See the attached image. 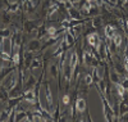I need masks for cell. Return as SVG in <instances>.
Instances as JSON below:
<instances>
[{
  "mask_svg": "<svg viewBox=\"0 0 128 122\" xmlns=\"http://www.w3.org/2000/svg\"><path fill=\"white\" fill-rule=\"evenodd\" d=\"M115 86H116V90H118L119 97H120V98H124V97H126V89H124L120 84H116Z\"/></svg>",
  "mask_w": 128,
  "mask_h": 122,
  "instance_id": "obj_5",
  "label": "cell"
},
{
  "mask_svg": "<svg viewBox=\"0 0 128 122\" xmlns=\"http://www.w3.org/2000/svg\"><path fill=\"white\" fill-rule=\"evenodd\" d=\"M76 108L78 112H83V110L86 109V102H85V99H77V103H76Z\"/></svg>",
  "mask_w": 128,
  "mask_h": 122,
  "instance_id": "obj_1",
  "label": "cell"
},
{
  "mask_svg": "<svg viewBox=\"0 0 128 122\" xmlns=\"http://www.w3.org/2000/svg\"><path fill=\"white\" fill-rule=\"evenodd\" d=\"M24 99L26 100H28V102H33L35 100V94H33V91H27V93L24 94Z\"/></svg>",
  "mask_w": 128,
  "mask_h": 122,
  "instance_id": "obj_6",
  "label": "cell"
},
{
  "mask_svg": "<svg viewBox=\"0 0 128 122\" xmlns=\"http://www.w3.org/2000/svg\"><path fill=\"white\" fill-rule=\"evenodd\" d=\"M63 103H64V104H68V103H69V97H68V95H64V97H63Z\"/></svg>",
  "mask_w": 128,
  "mask_h": 122,
  "instance_id": "obj_12",
  "label": "cell"
},
{
  "mask_svg": "<svg viewBox=\"0 0 128 122\" xmlns=\"http://www.w3.org/2000/svg\"><path fill=\"white\" fill-rule=\"evenodd\" d=\"M47 34L49 35H55L56 34V28L55 27H49L47 28Z\"/></svg>",
  "mask_w": 128,
  "mask_h": 122,
  "instance_id": "obj_9",
  "label": "cell"
},
{
  "mask_svg": "<svg viewBox=\"0 0 128 122\" xmlns=\"http://www.w3.org/2000/svg\"><path fill=\"white\" fill-rule=\"evenodd\" d=\"M124 53H126V54H124V55H126V59H128V48L126 49V51H124Z\"/></svg>",
  "mask_w": 128,
  "mask_h": 122,
  "instance_id": "obj_15",
  "label": "cell"
},
{
  "mask_svg": "<svg viewBox=\"0 0 128 122\" xmlns=\"http://www.w3.org/2000/svg\"><path fill=\"white\" fill-rule=\"evenodd\" d=\"M0 55H1V58H4V59H9V57H8L6 54H4V53H1Z\"/></svg>",
  "mask_w": 128,
  "mask_h": 122,
  "instance_id": "obj_13",
  "label": "cell"
},
{
  "mask_svg": "<svg viewBox=\"0 0 128 122\" xmlns=\"http://www.w3.org/2000/svg\"><path fill=\"white\" fill-rule=\"evenodd\" d=\"M105 35H106V37L108 39H113V36L115 35V30H114V27L113 26H106L105 27Z\"/></svg>",
  "mask_w": 128,
  "mask_h": 122,
  "instance_id": "obj_2",
  "label": "cell"
},
{
  "mask_svg": "<svg viewBox=\"0 0 128 122\" xmlns=\"http://www.w3.org/2000/svg\"><path fill=\"white\" fill-rule=\"evenodd\" d=\"M46 99H47L49 107H51L52 105V100H51V91H50V89H49V86L46 87Z\"/></svg>",
  "mask_w": 128,
  "mask_h": 122,
  "instance_id": "obj_8",
  "label": "cell"
},
{
  "mask_svg": "<svg viewBox=\"0 0 128 122\" xmlns=\"http://www.w3.org/2000/svg\"><path fill=\"white\" fill-rule=\"evenodd\" d=\"M13 62H14L16 64L18 63V62H19V54H18V53H17V54H14V57H13Z\"/></svg>",
  "mask_w": 128,
  "mask_h": 122,
  "instance_id": "obj_11",
  "label": "cell"
},
{
  "mask_svg": "<svg viewBox=\"0 0 128 122\" xmlns=\"http://www.w3.org/2000/svg\"><path fill=\"white\" fill-rule=\"evenodd\" d=\"M85 81H86V84L87 85H90V84H92V76H86V79H85Z\"/></svg>",
  "mask_w": 128,
  "mask_h": 122,
  "instance_id": "obj_10",
  "label": "cell"
},
{
  "mask_svg": "<svg viewBox=\"0 0 128 122\" xmlns=\"http://www.w3.org/2000/svg\"><path fill=\"white\" fill-rule=\"evenodd\" d=\"M124 67H126V71L128 72V59H126V63H124Z\"/></svg>",
  "mask_w": 128,
  "mask_h": 122,
  "instance_id": "obj_14",
  "label": "cell"
},
{
  "mask_svg": "<svg viewBox=\"0 0 128 122\" xmlns=\"http://www.w3.org/2000/svg\"><path fill=\"white\" fill-rule=\"evenodd\" d=\"M113 41H114V44L116 46H120V44H122V37H120V35L115 34L114 36H113Z\"/></svg>",
  "mask_w": 128,
  "mask_h": 122,
  "instance_id": "obj_7",
  "label": "cell"
},
{
  "mask_svg": "<svg viewBox=\"0 0 128 122\" xmlns=\"http://www.w3.org/2000/svg\"><path fill=\"white\" fill-rule=\"evenodd\" d=\"M126 26H127V28H128V21L126 22Z\"/></svg>",
  "mask_w": 128,
  "mask_h": 122,
  "instance_id": "obj_16",
  "label": "cell"
},
{
  "mask_svg": "<svg viewBox=\"0 0 128 122\" xmlns=\"http://www.w3.org/2000/svg\"><path fill=\"white\" fill-rule=\"evenodd\" d=\"M87 41L90 45H92V46H96L97 45V43H99V40H97V36L95 34H91V35H88V37H87Z\"/></svg>",
  "mask_w": 128,
  "mask_h": 122,
  "instance_id": "obj_3",
  "label": "cell"
},
{
  "mask_svg": "<svg viewBox=\"0 0 128 122\" xmlns=\"http://www.w3.org/2000/svg\"><path fill=\"white\" fill-rule=\"evenodd\" d=\"M77 62H78L77 54H76V53H73V54H72V57H70V68H72V71H73L74 68H76V66H77Z\"/></svg>",
  "mask_w": 128,
  "mask_h": 122,
  "instance_id": "obj_4",
  "label": "cell"
}]
</instances>
